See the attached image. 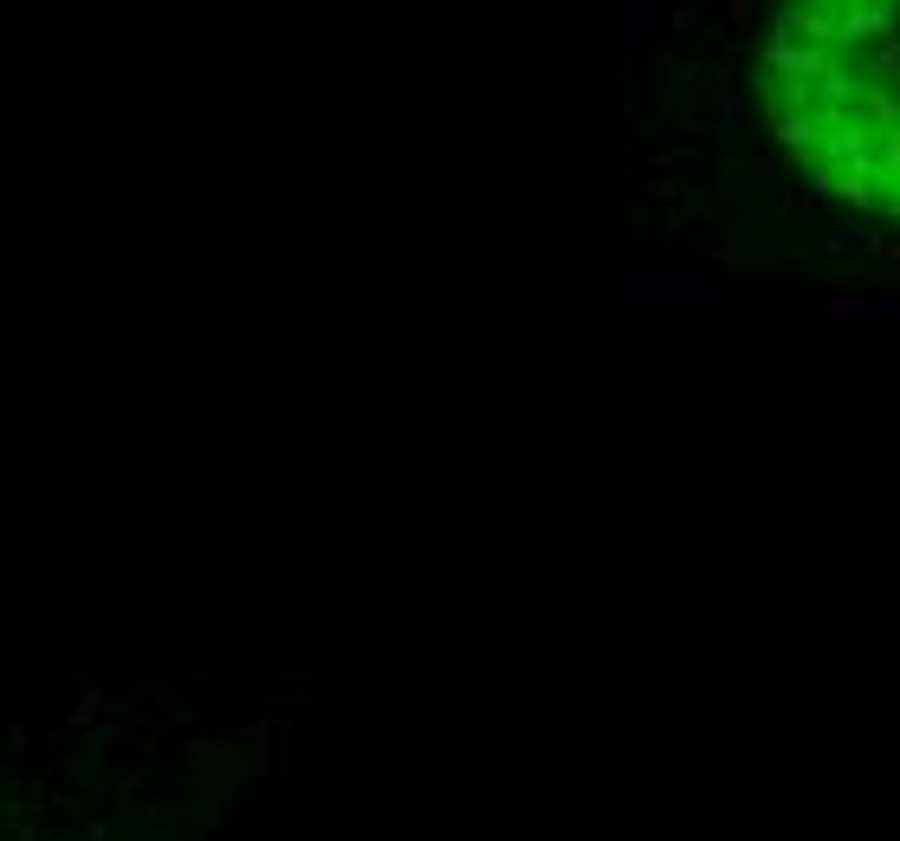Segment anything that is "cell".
<instances>
[{
    "label": "cell",
    "instance_id": "cell-1",
    "mask_svg": "<svg viewBox=\"0 0 900 841\" xmlns=\"http://www.w3.org/2000/svg\"><path fill=\"white\" fill-rule=\"evenodd\" d=\"M777 136L836 195L900 214V7H797L765 52Z\"/></svg>",
    "mask_w": 900,
    "mask_h": 841
}]
</instances>
